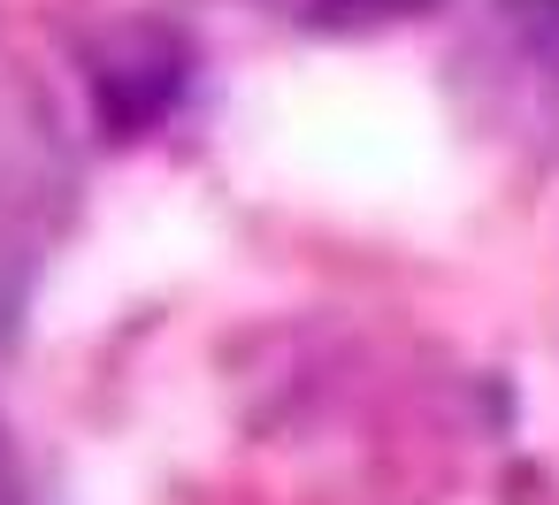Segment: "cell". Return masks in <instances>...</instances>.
Returning <instances> with one entry per match:
<instances>
[{
	"label": "cell",
	"instance_id": "2",
	"mask_svg": "<svg viewBox=\"0 0 559 505\" xmlns=\"http://www.w3.org/2000/svg\"><path fill=\"white\" fill-rule=\"evenodd\" d=\"M437 9V0H307V24L314 32H376V24H406Z\"/></svg>",
	"mask_w": 559,
	"mask_h": 505
},
{
	"label": "cell",
	"instance_id": "3",
	"mask_svg": "<svg viewBox=\"0 0 559 505\" xmlns=\"http://www.w3.org/2000/svg\"><path fill=\"white\" fill-rule=\"evenodd\" d=\"M0 459H9V444H0Z\"/></svg>",
	"mask_w": 559,
	"mask_h": 505
},
{
	"label": "cell",
	"instance_id": "1",
	"mask_svg": "<svg viewBox=\"0 0 559 505\" xmlns=\"http://www.w3.org/2000/svg\"><path fill=\"white\" fill-rule=\"evenodd\" d=\"M185 85H192V39L154 16L100 32L85 55V100H93L100 139H146L154 123H169Z\"/></svg>",
	"mask_w": 559,
	"mask_h": 505
}]
</instances>
